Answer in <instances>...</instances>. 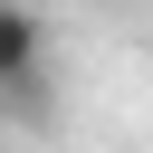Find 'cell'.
<instances>
[{
  "mask_svg": "<svg viewBox=\"0 0 153 153\" xmlns=\"http://www.w3.org/2000/svg\"><path fill=\"white\" fill-rule=\"evenodd\" d=\"M38 67H48V29H38V10H29V0H0V96L38 86Z\"/></svg>",
  "mask_w": 153,
  "mask_h": 153,
  "instance_id": "obj_1",
  "label": "cell"
}]
</instances>
